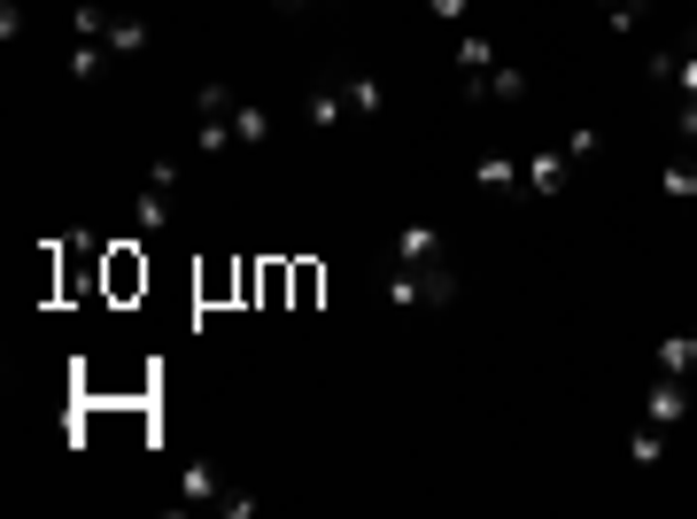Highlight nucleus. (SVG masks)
<instances>
[{"label": "nucleus", "instance_id": "1", "mask_svg": "<svg viewBox=\"0 0 697 519\" xmlns=\"http://www.w3.org/2000/svg\"><path fill=\"white\" fill-rule=\"evenodd\" d=\"M388 303H395V310L458 303V272H450V264H395V272H388Z\"/></svg>", "mask_w": 697, "mask_h": 519}, {"label": "nucleus", "instance_id": "2", "mask_svg": "<svg viewBox=\"0 0 697 519\" xmlns=\"http://www.w3.org/2000/svg\"><path fill=\"white\" fill-rule=\"evenodd\" d=\"M643 418L651 426H682L689 418V373H659L651 396H643Z\"/></svg>", "mask_w": 697, "mask_h": 519}, {"label": "nucleus", "instance_id": "3", "mask_svg": "<svg viewBox=\"0 0 697 519\" xmlns=\"http://www.w3.org/2000/svg\"><path fill=\"white\" fill-rule=\"evenodd\" d=\"M566 170H574V155H566V148H543L528 170H519V194H535V202L566 194Z\"/></svg>", "mask_w": 697, "mask_h": 519}, {"label": "nucleus", "instance_id": "4", "mask_svg": "<svg viewBox=\"0 0 697 519\" xmlns=\"http://www.w3.org/2000/svg\"><path fill=\"white\" fill-rule=\"evenodd\" d=\"M388 248H395V264H450V248H442V233H434L426 217H411V225H403V233H395Z\"/></svg>", "mask_w": 697, "mask_h": 519}, {"label": "nucleus", "instance_id": "5", "mask_svg": "<svg viewBox=\"0 0 697 519\" xmlns=\"http://www.w3.org/2000/svg\"><path fill=\"white\" fill-rule=\"evenodd\" d=\"M450 62H458V78H465V94L481 102V85H488V70H496V39H481V32H465V39L450 47Z\"/></svg>", "mask_w": 697, "mask_h": 519}, {"label": "nucleus", "instance_id": "6", "mask_svg": "<svg viewBox=\"0 0 697 519\" xmlns=\"http://www.w3.org/2000/svg\"><path fill=\"white\" fill-rule=\"evenodd\" d=\"M132 217H140V233H170V217H179V194H155V187H140Z\"/></svg>", "mask_w": 697, "mask_h": 519}, {"label": "nucleus", "instance_id": "7", "mask_svg": "<svg viewBox=\"0 0 697 519\" xmlns=\"http://www.w3.org/2000/svg\"><path fill=\"white\" fill-rule=\"evenodd\" d=\"M341 102L357 109V117H373V109L388 102V85H380V78H365V70H349V78H341Z\"/></svg>", "mask_w": 697, "mask_h": 519}, {"label": "nucleus", "instance_id": "8", "mask_svg": "<svg viewBox=\"0 0 697 519\" xmlns=\"http://www.w3.org/2000/svg\"><path fill=\"white\" fill-rule=\"evenodd\" d=\"M628 465H643V473L666 465V426H651V418L636 426V435H628Z\"/></svg>", "mask_w": 697, "mask_h": 519}, {"label": "nucleus", "instance_id": "9", "mask_svg": "<svg viewBox=\"0 0 697 519\" xmlns=\"http://www.w3.org/2000/svg\"><path fill=\"white\" fill-rule=\"evenodd\" d=\"M481 102H528V70H519V62H496L488 85H481Z\"/></svg>", "mask_w": 697, "mask_h": 519}, {"label": "nucleus", "instance_id": "10", "mask_svg": "<svg viewBox=\"0 0 697 519\" xmlns=\"http://www.w3.org/2000/svg\"><path fill=\"white\" fill-rule=\"evenodd\" d=\"M102 47H109V55H140V47H147V24H140V16H109Z\"/></svg>", "mask_w": 697, "mask_h": 519}, {"label": "nucleus", "instance_id": "11", "mask_svg": "<svg viewBox=\"0 0 697 519\" xmlns=\"http://www.w3.org/2000/svg\"><path fill=\"white\" fill-rule=\"evenodd\" d=\"M473 179H481L488 194H519V170H511V155H481V163H473Z\"/></svg>", "mask_w": 697, "mask_h": 519}, {"label": "nucleus", "instance_id": "12", "mask_svg": "<svg viewBox=\"0 0 697 519\" xmlns=\"http://www.w3.org/2000/svg\"><path fill=\"white\" fill-rule=\"evenodd\" d=\"M659 373H697V333H666L659 341Z\"/></svg>", "mask_w": 697, "mask_h": 519}, {"label": "nucleus", "instance_id": "13", "mask_svg": "<svg viewBox=\"0 0 697 519\" xmlns=\"http://www.w3.org/2000/svg\"><path fill=\"white\" fill-rule=\"evenodd\" d=\"M303 117H310L318 132H326V125H341V117H349V102H341V85H318V94L303 102Z\"/></svg>", "mask_w": 697, "mask_h": 519}, {"label": "nucleus", "instance_id": "14", "mask_svg": "<svg viewBox=\"0 0 697 519\" xmlns=\"http://www.w3.org/2000/svg\"><path fill=\"white\" fill-rule=\"evenodd\" d=\"M179 496H187V504H217V496H225V481H217L210 465H187V473H179Z\"/></svg>", "mask_w": 697, "mask_h": 519}, {"label": "nucleus", "instance_id": "15", "mask_svg": "<svg viewBox=\"0 0 697 519\" xmlns=\"http://www.w3.org/2000/svg\"><path fill=\"white\" fill-rule=\"evenodd\" d=\"M109 62H117V55H109L102 39H78V47H70V78H102Z\"/></svg>", "mask_w": 697, "mask_h": 519}, {"label": "nucleus", "instance_id": "16", "mask_svg": "<svg viewBox=\"0 0 697 519\" xmlns=\"http://www.w3.org/2000/svg\"><path fill=\"white\" fill-rule=\"evenodd\" d=\"M233 109H240V94H233V85L202 78V94H194V117H233Z\"/></svg>", "mask_w": 697, "mask_h": 519}, {"label": "nucleus", "instance_id": "17", "mask_svg": "<svg viewBox=\"0 0 697 519\" xmlns=\"http://www.w3.org/2000/svg\"><path fill=\"white\" fill-rule=\"evenodd\" d=\"M666 94L697 102V39H689V47H674V78H666Z\"/></svg>", "mask_w": 697, "mask_h": 519}, {"label": "nucleus", "instance_id": "18", "mask_svg": "<svg viewBox=\"0 0 697 519\" xmlns=\"http://www.w3.org/2000/svg\"><path fill=\"white\" fill-rule=\"evenodd\" d=\"M264 132H272V125H264V109H256V102L233 109V140H240V148H264Z\"/></svg>", "mask_w": 697, "mask_h": 519}, {"label": "nucleus", "instance_id": "19", "mask_svg": "<svg viewBox=\"0 0 697 519\" xmlns=\"http://www.w3.org/2000/svg\"><path fill=\"white\" fill-rule=\"evenodd\" d=\"M659 194H666V202H697V163H666Z\"/></svg>", "mask_w": 697, "mask_h": 519}, {"label": "nucleus", "instance_id": "20", "mask_svg": "<svg viewBox=\"0 0 697 519\" xmlns=\"http://www.w3.org/2000/svg\"><path fill=\"white\" fill-rule=\"evenodd\" d=\"M179 170H187L179 155H155V163H147V187H155V194H179Z\"/></svg>", "mask_w": 697, "mask_h": 519}, {"label": "nucleus", "instance_id": "21", "mask_svg": "<svg viewBox=\"0 0 697 519\" xmlns=\"http://www.w3.org/2000/svg\"><path fill=\"white\" fill-rule=\"evenodd\" d=\"M604 16H613V32H636L643 24V0H621V9H604Z\"/></svg>", "mask_w": 697, "mask_h": 519}, {"label": "nucleus", "instance_id": "22", "mask_svg": "<svg viewBox=\"0 0 697 519\" xmlns=\"http://www.w3.org/2000/svg\"><path fill=\"white\" fill-rule=\"evenodd\" d=\"M465 9H473V0H426V16H434V24H458Z\"/></svg>", "mask_w": 697, "mask_h": 519}, {"label": "nucleus", "instance_id": "23", "mask_svg": "<svg viewBox=\"0 0 697 519\" xmlns=\"http://www.w3.org/2000/svg\"><path fill=\"white\" fill-rule=\"evenodd\" d=\"M217 511H233V519H248V511H256V496H248V488H225V496H217Z\"/></svg>", "mask_w": 697, "mask_h": 519}, {"label": "nucleus", "instance_id": "24", "mask_svg": "<svg viewBox=\"0 0 697 519\" xmlns=\"http://www.w3.org/2000/svg\"><path fill=\"white\" fill-rule=\"evenodd\" d=\"M674 132H682V140L697 148V102H674Z\"/></svg>", "mask_w": 697, "mask_h": 519}, {"label": "nucleus", "instance_id": "25", "mask_svg": "<svg viewBox=\"0 0 697 519\" xmlns=\"http://www.w3.org/2000/svg\"><path fill=\"white\" fill-rule=\"evenodd\" d=\"M604 9H621V0H604Z\"/></svg>", "mask_w": 697, "mask_h": 519}]
</instances>
